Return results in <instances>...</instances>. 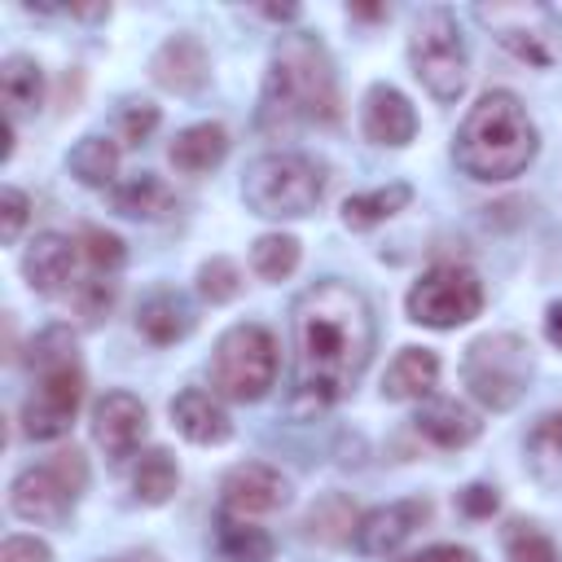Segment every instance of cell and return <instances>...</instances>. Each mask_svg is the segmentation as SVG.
Masks as SVG:
<instances>
[{"mask_svg":"<svg viewBox=\"0 0 562 562\" xmlns=\"http://www.w3.org/2000/svg\"><path fill=\"white\" fill-rule=\"evenodd\" d=\"M544 338H549L553 347H562V299L544 307Z\"/></svg>","mask_w":562,"mask_h":562,"instance_id":"b9f144b4","label":"cell"},{"mask_svg":"<svg viewBox=\"0 0 562 562\" xmlns=\"http://www.w3.org/2000/svg\"><path fill=\"white\" fill-rule=\"evenodd\" d=\"M198 294L206 303H233L241 294V268L228 259V255H211L202 268H198Z\"/></svg>","mask_w":562,"mask_h":562,"instance_id":"e575fe53","label":"cell"},{"mask_svg":"<svg viewBox=\"0 0 562 562\" xmlns=\"http://www.w3.org/2000/svg\"><path fill=\"white\" fill-rule=\"evenodd\" d=\"M176 206H180L176 202V189L162 176H154V171H136V176H127V180H119L110 189V211H119L127 220L154 224V220L176 215Z\"/></svg>","mask_w":562,"mask_h":562,"instance_id":"7402d4cb","label":"cell"},{"mask_svg":"<svg viewBox=\"0 0 562 562\" xmlns=\"http://www.w3.org/2000/svg\"><path fill=\"white\" fill-rule=\"evenodd\" d=\"M31 378H35L31 395L22 400V413H18L22 435L35 439V443L70 435L75 413L83 404V386H88L79 356L75 360H57V364H40V369H31Z\"/></svg>","mask_w":562,"mask_h":562,"instance_id":"30bf717a","label":"cell"},{"mask_svg":"<svg viewBox=\"0 0 562 562\" xmlns=\"http://www.w3.org/2000/svg\"><path fill=\"white\" fill-rule=\"evenodd\" d=\"M26 220H31V198L22 189L4 184L0 189V241L13 246L22 237V228H26Z\"/></svg>","mask_w":562,"mask_h":562,"instance_id":"8d00e7d4","label":"cell"},{"mask_svg":"<svg viewBox=\"0 0 562 562\" xmlns=\"http://www.w3.org/2000/svg\"><path fill=\"white\" fill-rule=\"evenodd\" d=\"M79 263H83L79 241L66 233H35V241L22 250V277L44 299H70L75 285L83 281Z\"/></svg>","mask_w":562,"mask_h":562,"instance_id":"4fadbf2b","label":"cell"},{"mask_svg":"<svg viewBox=\"0 0 562 562\" xmlns=\"http://www.w3.org/2000/svg\"><path fill=\"white\" fill-rule=\"evenodd\" d=\"M75 241H79L83 268H88L92 277H114V272L123 268V259H127L123 237H114V233H105V228H97V224H83Z\"/></svg>","mask_w":562,"mask_h":562,"instance_id":"d6a6232c","label":"cell"},{"mask_svg":"<svg viewBox=\"0 0 562 562\" xmlns=\"http://www.w3.org/2000/svg\"><path fill=\"white\" fill-rule=\"evenodd\" d=\"M531 369H536L531 342L522 334H509V329L474 338L465 347V356H461V382H465V391L483 408H492V413H509L527 395Z\"/></svg>","mask_w":562,"mask_h":562,"instance_id":"52a82bcc","label":"cell"},{"mask_svg":"<svg viewBox=\"0 0 562 562\" xmlns=\"http://www.w3.org/2000/svg\"><path fill=\"white\" fill-rule=\"evenodd\" d=\"M0 562H53V549L40 536H4Z\"/></svg>","mask_w":562,"mask_h":562,"instance_id":"f35d334b","label":"cell"},{"mask_svg":"<svg viewBox=\"0 0 562 562\" xmlns=\"http://www.w3.org/2000/svg\"><path fill=\"white\" fill-rule=\"evenodd\" d=\"M75 501L79 496L57 479V470L48 461L18 470L9 483V514L22 522H35V527H61L70 518Z\"/></svg>","mask_w":562,"mask_h":562,"instance_id":"5bb4252c","label":"cell"},{"mask_svg":"<svg viewBox=\"0 0 562 562\" xmlns=\"http://www.w3.org/2000/svg\"><path fill=\"white\" fill-rule=\"evenodd\" d=\"M145 426H149V413L132 391H105L92 404V439L110 461L132 457L145 439Z\"/></svg>","mask_w":562,"mask_h":562,"instance_id":"9a60e30c","label":"cell"},{"mask_svg":"<svg viewBox=\"0 0 562 562\" xmlns=\"http://www.w3.org/2000/svg\"><path fill=\"white\" fill-rule=\"evenodd\" d=\"M347 18H360V22H382V18H386V9H378V4H347Z\"/></svg>","mask_w":562,"mask_h":562,"instance_id":"7bdbcfd3","label":"cell"},{"mask_svg":"<svg viewBox=\"0 0 562 562\" xmlns=\"http://www.w3.org/2000/svg\"><path fill=\"white\" fill-rule=\"evenodd\" d=\"M0 101H4V114L9 119H22V114H35L44 105V70L35 57L26 53H9L0 61Z\"/></svg>","mask_w":562,"mask_h":562,"instance_id":"cb8c5ba5","label":"cell"},{"mask_svg":"<svg viewBox=\"0 0 562 562\" xmlns=\"http://www.w3.org/2000/svg\"><path fill=\"white\" fill-rule=\"evenodd\" d=\"M294 413H321L351 395L373 360V307L369 299L342 281L325 277L294 299Z\"/></svg>","mask_w":562,"mask_h":562,"instance_id":"6da1fadb","label":"cell"},{"mask_svg":"<svg viewBox=\"0 0 562 562\" xmlns=\"http://www.w3.org/2000/svg\"><path fill=\"white\" fill-rule=\"evenodd\" d=\"M215 549L224 553V562H272L277 558L272 536L228 509H220V518H215Z\"/></svg>","mask_w":562,"mask_h":562,"instance_id":"4316f807","label":"cell"},{"mask_svg":"<svg viewBox=\"0 0 562 562\" xmlns=\"http://www.w3.org/2000/svg\"><path fill=\"white\" fill-rule=\"evenodd\" d=\"M435 386H439V356L430 347H400L382 373V400L391 404L430 400Z\"/></svg>","mask_w":562,"mask_h":562,"instance_id":"ffe728a7","label":"cell"},{"mask_svg":"<svg viewBox=\"0 0 562 562\" xmlns=\"http://www.w3.org/2000/svg\"><path fill=\"white\" fill-rule=\"evenodd\" d=\"M408 66L417 75V83L435 97V101H457L470 83V48L465 35L457 26V13L443 4H430L413 18L408 31Z\"/></svg>","mask_w":562,"mask_h":562,"instance_id":"8992f818","label":"cell"},{"mask_svg":"<svg viewBox=\"0 0 562 562\" xmlns=\"http://www.w3.org/2000/svg\"><path fill=\"white\" fill-rule=\"evenodd\" d=\"M66 167L79 184L88 189H114L119 180V140L114 136H83L75 140V149L66 154Z\"/></svg>","mask_w":562,"mask_h":562,"instance_id":"83f0119b","label":"cell"},{"mask_svg":"<svg viewBox=\"0 0 562 562\" xmlns=\"http://www.w3.org/2000/svg\"><path fill=\"white\" fill-rule=\"evenodd\" d=\"M430 514H435V505H430L426 496H404V501L378 505V509L360 514L351 544H356L364 558H391L400 544H408V540L430 522Z\"/></svg>","mask_w":562,"mask_h":562,"instance_id":"7c38bea8","label":"cell"},{"mask_svg":"<svg viewBox=\"0 0 562 562\" xmlns=\"http://www.w3.org/2000/svg\"><path fill=\"white\" fill-rule=\"evenodd\" d=\"M501 544H505V562H562L558 544L531 518H509L501 527Z\"/></svg>","mask_w":562,"mask_h":562,"instance_id":"1f68e13d","label":"cell"},{"mask_svg":"<svg viewBox=\"0 0 562 562\" xmlns=\"http://www.w3.org/2000/svg\"><path fill=\"white\" fill-rule=\"evenodd\" d=\"M158 123H162V114H158L154 101H123V110H119V140L123 145H145L158 132Z\"/></svg>","mask_w":562,"mask_h":562,"instance_id":"d590c367","label":"cell"},{"mask_svg":"<svg viewBox=\"0 0 562 562\" xmlns=\"http://www.w3.org/2000/svg\"><path fill=\"white\" fill-rule=\"evenodd\" d=\"M391 562H479V553L465 549V544H426V549L404 553V558H391Z\"/></svg>","mask_w":562,"mask_h":562,"instance_id":"60d3db41","label":"cell"},{"mask_svg":"<svg viewBox=\"0 0 562 562\" xmlns=\"http://www.w3.org/2000/svg\"><path fill=\"white\" fill-rule=\"evenodd\" d=\"M44 461L57 470V479H61L75 496L88 487V461H83V452H79V448H57V452H48Z\"/></svg>","mask_w":562,"mask_h":562,"instance_id":"74e56055","label":"cell"},{"mask_svg":"<svg viewBox=\"0 0 562 562\" xmlns=\"http://www.w3.org/2000/svg\"><path fill=\"white\" fill-rule=\"evenodd\" d=\"M321 198H325L321 162L294 149L259 154L241 176V202L263 220H303L321 206Z\"/></svg>","mask_w":562,"mask_h":562,"instance_id":"277c9868","label":"cell"},{"mask_svg":"<svg viewBox=\"0 0 562 562\" xmlns=\"http://www.w3.org/2000/svg\"><path fill=\"white\" fill-rule=\"evenodd\" d=\"M114 299H119V281H114V277H92V272H88V277L75 285L70 307H75V316H79L83 325H101V321L110 316Z\"/></svg>","mask_w":562,"mask_h":562,"instance_id":"836d02e7","label":"cell"},{"mask_svg":"<svg viewBox=\"0 0 562 562\" xmlns=\"http://www.w3.org/2000/svg\"><path fill=\"white\" fill-rule=\"evenodd\" d=\"M483 281L474 268L465 263H435L426 268L408 294H404V312L413 325H426V329H457L465 321H474L483 312Z\"/></svg>","mask_w":562,"mask_h":562,"instance_id":"ba28073f","label":"cell"},{"mask_svg":"<svg viewBox=\"0 0 562 562\" xmlns=\"http://www.w3.org/2000/svg\"><path fill=\"white\" fill-rule=\"evenodd\" d=\"M536 149H540L536 123L509 88H487L465 110L457 140H452L457 167L479 184H501V180L522 176L531 167Z\"/></svg>","mask_w":562,"mask_h":562,"instance_id":"3957f363","label":"cell"},{"mask_svg":"<svg viewBox=\"0 0 562 562\" xmlns=\"http://www.w3.org/2000/svg\"><path fill=\"white\" fill-rule=\"evenodd\" d=\"M277 364H281V351L272 329H263L259 321L228 325L211 347V391L233 404H255L272 391Z\"/></svg>","mask_w":562,"mask_h":562,"instance_id":"5b68a950","label":"cell"},{"mask_svg":"<svg viewBox=\"0 0 562 562\" xmlns=\"http://www.w3.org/2000/svg\"><path fill=\"white\" fill-rule=\"evenodd\" d=\"M356 522H360V514H356V505H351L342 492L321 496V501L307 509V518H303L307 536L321 540V544H342V540H351V536H356Z\"/></svg>","mask_w":562,"mask_h":562,"instance_id":"f546056e","label":"cell"},{"mask_svg":"<svg viewBox=\"0 0 562 562\" xmlns=\"http://www.w3.org/2000/svg\"><path fill=\"white\" fill-rule=\"evenodd\" d=\"M171 426L198 443V448H220L233 439V417L228 408L220 404L215 391H202V386H184L176 400H171Z\"/></svg>","mask_w":562,"mask_h":562,"instance_id":"d6986e66","label":"cell"},{"mask_svg":"<svg viewBox=\"0 0 562 562\" xmlns=\"http://www.w3.org/2000/svg\"><path fill=\"white\" fill-rule=\"evenodd\" d=\"M259 13H263V18H272V22H290L299 9H294V4H263Z\"/></svg>","mask_w":562,"mask_h":562,"instance_id":"f6af8a7d","label":"cell"},{"mask_svg":"<svg viewBox=\"0 0 562 562\" xmlns=\"http://www.w3.org/2000/svg\"><path fill=\"white\" fill-rule=\"evenodd\" d=\"M457 505H461V514H470V518H492L496 505H501V496H496L492 483H470V487L457 496Z\"/></svg>","mask_w":562,"mask_h":562,"instance_id":"ab89813d","label":"cell"},{"mask_svg":"<svg viewBox=\"0 0 562 562\" xmlns=\"http://www.w3.org/2000/svg\"><path fill=\"white\" fill-rule=\"evenodd\" d=\"M299 259H303V246L290 233H263L250 241V268L259 281H272V285L285 281L299 268Z\"/></svg>","mask_w":562,"mask_h":562,"instance_id":"4dcf8cb0","label":"cell"},{"mask_svg":"<svg viewBox=\"0 0 562 562\" xmlns=\"http://www.w3.org/2000/svg\"><path fill=\"white\" fill-rule=\"evenodd\" d=\"M522 461L536 483H544V487L562 483V408L536 417V426L522 439Z\"/></svg>","mask_w":562,"mask_h":562,"instance_id":"484cf974","label":"cell"},{"mask_svg":"<svg viewBox=\"0 0 562 562\" xmlns=\"http://www.w3.org/2000/svg\"><path fill=\"white\" fill-rule=\"evenodd\" d=\"M228 132H224V123H189V127H180L176 132V140L167 145V158H171V167L176 171H184V176H206V171H215L224 158H228Z\"/></svg>","mask_w":562,"mask_h":562,"instance_id":"44dd1931","label":"cell"},{"mask_svg":"<svg viewBox=\"0 0 562 562\" xmlns=\"http://www.w3.org/2000/svg\"><path fill=\"white\" fill-rule=\"evenodd\" d=\"M193 325H198V316H193L189 299L176 294V290H154V294L136 307V329H140V338H149L154 347H171V342L189 338Z\"/></svg>","mask_w":562,"mask_h":562,"instance_id":"603a6c76","label":"cell"},{"mask_svg":"<svg viewBox=\"0 0 562 562\" xmlns=\"http://www.w3.org/2000/svg\"><path fill=\"white\" fill-rule=\"evenodd\" d=\"M176 487H180V465H176V457L167 448H149V452L136 457V465H132V496L140 505H167L176 496Z\"/></svg>","mask_w":562,"mask_h":562,"instance_id":"f1b7e54d","label":"cell"},{"mask_svg":"<svg viewBox=\"0 0 562 562\" xmlns=\"http://www.w3.org/2000/svg\"><path fill=\"white\" fill-rule=\"evenodd\" d=\"M101 562H162L154 549H127V553H114V558H101Z\"/></svg>","mask_w":562,"mask_h":562,"instance_id":"ee69618b","label":"cell"},{"mask_svg":"<svg viewBox=\"0 0 562 562\" xmlns=\"http://www.w3.org/2000/svg\"><path fill=\"white\" fill-rule=\"evenodd\" d=\"M413 430H417L426 443H435V448H443V452H457V448H470V443L483 435V417H479L470 404L452 400V395H430V400L413 413Z\"/></svg>","mask_w":562,"mask_h":562,"instance_id":"ac0fdd59","label":"cell"},{"mask_svg":"<svg viewBox=\"0 0 562 562\" xmlns=\"http://www.w3.org/2000/svg\"><path fill=\"white\" fill-rule=\"evenodd\" d=\"M342 119L338 101V75L325 40L316 31H285L272 44L263 88H259V110L255 123L263 136L281 140L294 136L303 123L334 127Z\"/></svg>","mask_w":562,"mask_h":562,"instance_id":"7a4b0ae2","label":"cell"},{"mask_svg":"<svg viewBox=\"0 0 562 562\" xmlns=\"http://www.w3.org/2000/svg\"><path fill=\"white\" fill-rule=\"evenodd\" d=\"M149 75H154L158 88H167V92H176V97H193V92H202L206 79H211V57H206V48H202L198 35L180 31V35H167V40L154 48Z\"/></svg>","mask_w":562,"mask_h":562,"instance_id":"2e32d148","label":"cell"},{"mask_svg":"<svg viewBox=\"0 0 562 562\" xmlns=\"http://www.w3.org/2000/svg\"><path fill=\"white\" fill-rule=\"evenodd\" d=\"M474 18L492 31V40L505 53H514L527 66L549 70L562 57V26H558L549 4H536V0H492V4H479Z\"/></svg>","mask_w":562,"mask_h":562,"instance_id":"9c48e42d","label":"cell"},{"mask_svg":"<svg viewBox=\"0 0 562 562\" xmlns=\"http://www.w3.org/2000/svg\"><path fill=\"white\" fill-rule=\"evenodd\" d=\"M360 132L373 145L404 149L417 136V110L395 83H369V92L360 101Z\"/></svg>","mask_w":562,"mask_h":562,"instance_id":"e0dca14e","label":"cell"},{"mask_svg":"<svg viewBox=\"0 0 562 562\" xmlns=\"http://www.w3.org/2000/svg\"><path fill=\"white\" fill-rule=\"evenodd\" d=\"M290 492H294L290 479L268 461H237L220 479V505L228 514H241V518H259V514L285 509Z\"/></svg>","mask_w":562,"mask_h":562,"instance_id":"8fae6325","label":"cell"},{"mask_svg":"<svg viewBox=\"0 0 562 562\" xmlns=\"http://www.w3.org/2000/svg\"><path fill=\"white\" fill-rule=\"evenodd\" d=\"M413 202V184H404V180H391V184H378V189H364V193H351L347 202H342V224L351 228V233H364V228H378V224H386L391 215H400L404 206Z\"/></svg>","mask_w":562,"mask_h":562,"instance_id":"d4e9b609","label":"cell"}]
</instances>
